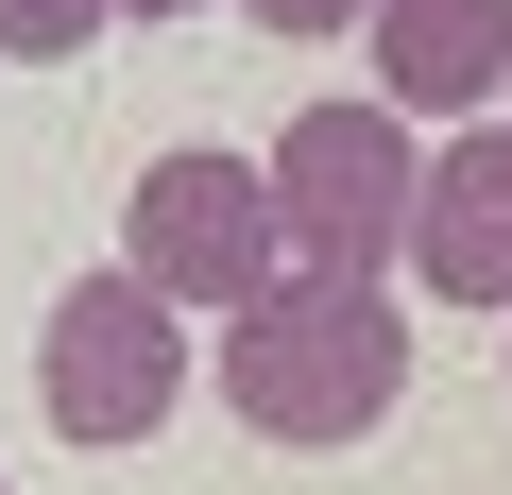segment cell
Masks as SVG:
<instances>
[{
	"label": "cell",
	"mask_w": 512,
	"mask_h": 495,
	"mask_svg": "<svg viewBox=\"0 0 512 495\" xmlns=\"http://www.w3.org/2000/svg\"><path fill=\"white\" fill-rule=\"evenodd\" d=\"M359 52H376V86H393L427 137H444V120H495V103H512V0H393Z\"/></svg>",
	"instance_id": "obj_6"
},
{
	"label": "cell",
	"mask_w": 512,
	"mask_h": 495,
	"mask_svg": "<svg viewBox=\"0 0 512 495\" xmlns=\"http://www.w3.org/2000/svg\"><path fill=\"white\" fill-rule=\"evenodd\" d=\"M239 18H256V35H376L393 0H239Z\"/></svg>",
	"instance_id": "obj_8"
},
{
	"label": "cell",
	"mask_w": 512,
	"mask_h": 495,
	"mask_svg": "<svg viewBox=\"0 0 512 495\" xmlns=\"http://www.w3.org/2000/svg\"><path fill=\"white\" fill-rule=\"evenodd\" d=\"M120 18H205V0H120Z\"/></svg>",
	"instance_id": "obj_9"
},
{
	"label": "cell",
	"mask_w": 512,
	"mask_h": 495,
	"mask_svg": "<svg viewBox=\"0 0 512 495\" xmlns=\"http://www.w3.org/2000/svg\"><path fill=\"white\" fill-rule=\"evenodd\" d=\"M393 393H410V308L393 291L291 274L222 325V410L256 444H359V427H393Z\"/></svg>",
	"instance_id": "obj_1"
},
{
	"label": "cell",
	"mask_w": 512,
	"mask_h": 495,
	"mask_svg": "<svg viewBox=\"0 0 512 495\" xmlns=\"http://www.w3.org/2000/svg\"><path fill=\"white\" fill-rule=\"evenodd\" d=\"M103 18H120V0H0V69H69Z\"/></svg>",
	"instance_id": "obj_7"
},
{
	"label": "cell",
	"mask_w": 512,
	"mask_h": 495,
	"mask_svg": "<svg viewBox=\"0 0 512 495\" xmlns=\"http://www.w3.org/2000/svg\"><path fill=\"white\" fill-rule=\"evenodd\" d=\"M188 325H205V308H171L137 257L69 274V291L35 308V410H52L69 444H154V427L188 410Z\"/></svg>",
	"instance_id": "obj_3"
},
{
	"label": "cell",
	"mask_w": 512,
	"mask_h": 495,
	"mask_svg": "<svg viewBox=\"0 0 512 495\" xmlns=\"http://www.w3.org/2000/svg\"><path fill=\"white\" fill-rule=\"evenodd\" d=\"M274 205H291V274L393 291V274H410V222H427V120H410L393 86L308 103V120L274 137Z\"/></svg>",
	"instance_id": "obj_2"
},
{
	"label": "cell",
	"mask_w": 512,
	"mask_h": 495,
	"mask_svg": "<svg viewBox=\"0 0 512 495\" xmlns=\"http://www.w3.org/2000/svg\"><path fill=\"white\" fill-rule=\"evenodd\" d=\"M120 257L171 291V308H205V325H239L256 291H291V205H274V154H154L137 171V205H120Z\"/></svg>",
	"instance_id": "obj_4"
},
{
	"label": "cell",
	"mask_w": 512,
	"mask_h": 495,
	"mask_svg": "<svg viewBox=\"0 0 512 495\" xmlns=\"http://www.w3.org/2000/svg\"><path fill=\"white\" fill-rule=\"evenodd\" d=\"M410 291H444V308H495V325H512V120H444V137H427Z\"/></svg>",
	"instance_id": "obj_5"
}]
</instances>
